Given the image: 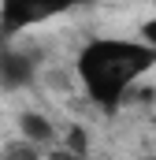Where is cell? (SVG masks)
I'll return each mask as SVG.
<instances>
[{"label": "cell", "mask_w": 156, "mask_h": 160, "mask_svg": "<svg viewBox=\"0 0 156 160\" xmlns=\"http://www.w3.org/2000/svg\"><path fill=\"white\" fill-rule=\"evenodd\" d=\"M34 78H37V60L30 52H19V48L0 45V89H7V93L30 89Z\"/></svg>", "instance_id": "3"}, {"label": "cell", "mask_w": 156, "mask_h": 160, "mask_svg": "<svg viewBox=\"0 0 156 160\" xmlns=\"http://www.w3.org/2000/svg\"><path fill=\"white\" fill-rule=\"evenodd\" d=\"M75 8H82L78 0H0V41H11L15 34L52 22Z\"/></svg>", "instance_id": "2"}, {"label": "cell", "mask_w": 156, "mask_h": 160, "mask_svg": "<svg viewBox=\"0 0 156 160\" xmlns=\"http://www.w3.org/2000/svg\"><path fill=\"white\" fill-rule=\"evenodd\" d=\"M78 4H82V8H85V4H93V0H78Z\"/></svg>", "instance_id": "8"}, {"label": "cell", "mask_w": 156, "mask_h": 160, "mask_svg": "<svg viewBox=\"0 0 156 160\" xmlns=\"http://www.w3.org/2000/svg\"><path fill=\"white\" fill-rule=\"evenodd\" d=\"M141 41H145V45H149V48L156 52V15L141 22Z\"/></svg>", "instance_id": "7"}, {"label": "cell", "mask_w": 156, "mask_h": 160, "mask_svg": "<svg viewBox=\"0 0 156 160\" xmlns=\"http://www.w3.org/2000/svg\"><path fill=\"white\" fill-rule=\"evenodd\" d=\"M67 149H71L75 157L85 153V130H82V127H71V145H67Z\"/></svg>", "instance_id": "6"}, {"label": "cell", "mask_w": 156, "mask_h": 160, "mask_svg": "<svg viewBox=\"0 0 156 160\" xmlns=\"http://www.w3.org/2000/svg\"><path fill=\"white\" fill-rule=\"evenodd\" d=\"M0 160H41V149L30 145L26 138H19V142H7L0 149Z\"/></svg>", "instance_id": "5"}, {"label": "cell", "mask_w": 156, "mask_h": 160, "mask_svg": "<svg viewBox=\"0 0 156 160\" xmlns=\"http://www.w3.org/2000/svg\"><path fill=\"white\" fill-rule=\"evenodd\" d=\"M153 160H156V157H153Z\"/></svg>", "instance_id": "9"}, {"label": "cell", "mask_w": 156, "mask_h": 160, "mask_svg": "<svg viewBox=\"0 0 156 160\" xmlns=\"http://www.w3.org/2000/svg\"><path fill=\"white\" fill-rule=\"evenodd\" d=\"M156 67V52L141 38H89L75 56V75L100 112H119L130 86Z\"/></svg>", "instance_id": "1"}, {"label": "cell", "mask_w": 156, "mask_h": 160, "mask_svg": "<svg viewBox=\"0 0 156 160\" xmlns=\"http://www.w3.org/2000/svg\"><path fill=\"white\" fill-rule=\"evenodd\" d=\"M19 134H22L30 145H37V149H41V145L52 142V123L45 119L41 112H22V116H19Z\"/></svg>", "instance_id": "4"}]
</instances>
